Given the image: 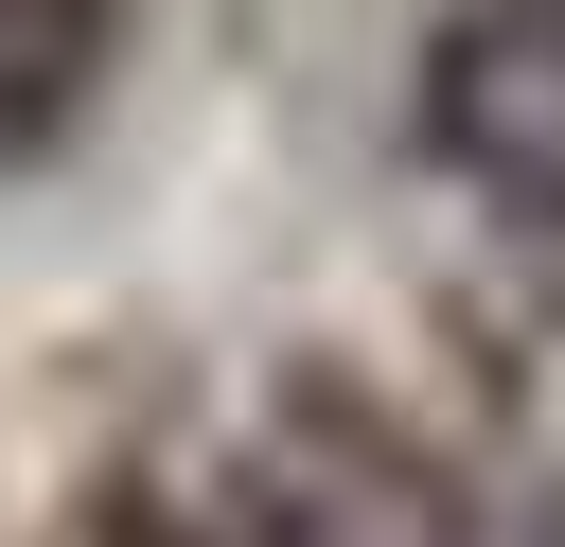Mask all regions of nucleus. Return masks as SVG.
Returning <instances> with one entry per match:
<instances>
[{
	"instance_id": "1",
	"label": "nucleus",
	"mask_w": 565,
	"mask_h": 547,
	"mask_svg": "<svg viewBox=\"0 0 565 547\" xmlns=\"http://www.w3.org/2000/svg\"><path fill=\"white\" fill-rule=\"evenodd\" d=\"M424 159L512 265L530 318H565V0H441L424 18Z\"/></svg>"
},
{
	"instance_id": "2",
	"label": "nucleus",
	"mask_w": 565,
	"mask_h": 547,
	"mask_svg": "<svg viewBox=\"0 0 565 547\" xmlns=\"http://www.w3.org/2000/svg\"><path fill=\"white\" fill-rule=\"evenodd\" d=\"M53 547H300V512H265V494H212V476H88Z\"/></svg>"
}]
</instances>
